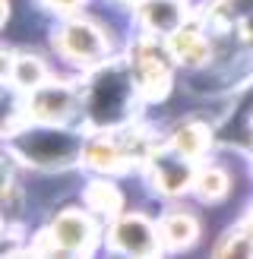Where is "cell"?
Returning a JSON list of instances; mask_svg holds the SVG:
<instances>
[{"label":"cell","mask_w":253,"mask_h":259,"mask_svg":"<svg viewBox=\"0 0 253 259\" xmlns=\"http://www.w3.org/2000/svg\"><path fill=\"white\" fill-rule=\"evenodd\" d=\"M73 146H76V139L67 136V133H60V130H38V133H32L29 139H25L29 155L35 161H41V164L67 161L73 155Z\"/></svg>","instance_id":"obj_1"},{"label":"cell","mask_w":253,"mask_h":259,"mask_svg":"<svg viewBox=\"0 0 253 259\" xmlns=\"http://www.w3.org/2000/svg\"><path fill=\"white\" fill-rule=\"evenodd\" d=\"M117 247L126 250V253H152L155 250V231H152V225L146 222V218H126V222H120L117 228Z\"/></svg>","instance_id":"obj_2"},{"label":"cell","mask_w":253,"mask_h":259,"mask_svg":"<svg viewBox=\"0 0 253 259\" xmlns=\"http://www.w3.org/2000/svg\"><path fill=\"white\" fill-rule=\"evenodd\" d=\"M155 177H158V187L177 193L187 187L190 180V167H187V155L181 158V152H168V155H158L155 158Z\"/></svg>","instance_id":"obj_3"},{"label":"cell","mask_w":253,"mask_h":259,"mask_svg":"<svg viewBox=\"0 0 253 259\" xmlns=\"http://www.w3.org/2000/svg\"><path fill=\"white\" fill-rule=\"evenodd\" d=\"M184 7L177 0H149L146 4V25L152 32H174L181 29Z\"/></svg>","instance_id":"obj_4"},{"label":"cell","mask_w":253,"mask_h":259,"mask_svg":"<svg viewBox=\"0 0 253 259\" xmlns=\"http://www.w3.org/2000/svg\"><path fill=\"white\" fill-rule=\"evenodd\" d=\"M67 48L73 51L76 57H82V60H95L101 54V35L92 29V25L73 22L67 29Z\"/></svg>","instance_id":"obj_5"},{"label":"cell","mask_w":253,"mask_h":259,"mask_svg":"<svg viewBox=\"0 0 253 259\" xmlns=\"http://www.w3.org/2000/svg\"><path fill=\"white\" fill-rule=\"evenodd\" d=\"M206 139H209V133L202 126H184V133L177 136V152L187 155V158H193V155H199L206 149Z\"/></svg>","instance_id":"obj_6"},{"label":"cell","mask_w":253,"mask_h":259,"mask_svg":"<svg viewBox=\"0 0 253 259\" xmlns=\"http://www.w3.org/2000/svg\"><path fill=\"white\" fill-rule=\"evenodd\" d=\"M164 231H168V237L174 247H184V243H190L196 237V222L190 215H174L168 225H164Z\"/></svg>","instance_id":"obj_7"},{"label":"cell","mask_w":253,"mask_h":259,"mask_svg":"<svg viewBox=\"0 0 253 259\" xmlns=\"http://www.w3.org/2000/svg\"><path fill=\"white\" fill-rule=\"evenodd\" d=\"M181 54H184V60L196 63L202 57H209V45L202 41L196 32H184L181 38H177V57H181Z\"/></svg>","instance_id":"obj_8"},{"label":"cell","mask_w":253,"mask_h":259,"mask_svg":"<svg viewBox=\"0 0 253 259\" xmlns=\"http://www.w3.org/2000/svg\"><path fill=\"white\" fill-rule=\"evenodd\" d=\"M225 193H228V177H225L222 171L202 174V184H199V196H202V199L219 202V199H225Z\"/></svg>","instance_id":"obj_9"},{"label":"cell","mask_w":253,"mask_h":259,"mask_svg":"<svg viewBox=\"0 0 253 259\" xmlns=\"http://www.w3.org/2000/svg\"><path fill=\"white\" fill-rule=\"evenodd\" d=\"M60 240L67 243V247H79V243L86 240V222L82 218H76V215H67V218H60Z\"/></svg>","instance_id":"obj_10"},{"label":"cell","mask_w":253,"mask_h":259,"mask_svg":"<svg viewBox=\"0 0 253 259\" xmlns=\"http://www.w3.org/2000/svg\"><path fill=\"white\" fill-rule=\"evenodd\" d=\"M117 82H120V76H108V79H105L108 101H114V98H117V92H114V85H117ZM98 101H105V92H95V105H98ZM120 101H126V95H120ZM101 108H105V105H101ZM101 108H98V111H101ZM120 114H123V105H108V108H105V117H108V120L120 117Z\"/></svg>","instance_id":"obj_11"},{"label":"cell","mask_w":253,"mask_h":259,"mask_svg":"<svg viewBox=\"0 0 253 259\" xmlns=\"http://www.w3.org/2000/svg\"><path fill=\"white\" fill-rule=\"evenodd\" d=\"M219 253H234V256H250L253 253V234L250 231H237L234 237H225Z\"/></svg>","instance_id":"obj_12"},{"label":"cell","mask_w":253,"mask_h":259,"mask_svg":"<svg viewBox=\"0 0 253 259\" xmlns=\"http://www.w3.org/2000/svg\"><path fill=\"white\" fill-rule=\"evenodd\" d=\"M54 4H57V7H73L76 0H54Z\"/></svg>","instance_id":"obj_13"},{"label":"cell","mask_w":253,"mask_h":259,"mask_svg":"<svg viewBox=\"0 0 253 259\" xmlns=\"http://www.w3.org/2000/svg\"><path fill=\"white\" fill-rule=\"evenodd\" d=\"M247 231H250V234H253V212H250V228H247Z\"/></svg>","instance_id":"obj_14"}]
</instances>
